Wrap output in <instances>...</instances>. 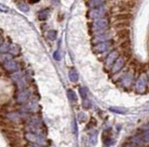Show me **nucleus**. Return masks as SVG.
I'll use <instances>...</instances> for the list:
<instances>
[{
	"label": "nucleus",
	"mask_w": 149,
	"mask_h": 147,
	"mask_svg": "<svg viewBox=\"0 0 149 147\" xmlns=\"http://www.w3.org/2000/svg\"><path fill=\"white\" fill-rule=\"evenodd\" d=\"M137 89L138 90H144V86H145V78L143 76V77H141L138 80V82H137Z\"/></svg>",
	"instance_id": "obj_13"
},
{
	"label": "nucleus",
	"mask_w": 149,
	"mask_h": 147,
	"mask_svg": "<svg viewBox=\"0 0 149 147\" xmlns=\"http://www.w3.org/2000/svg\"><path fill=\"white\" fill-rule=\"evenodd\" d=\"M108 35H106V34H103V35H100V36H98L95 38V42H102V43H103V42H106L108 40Z\"/></svg>",
	"instance_id": "obj_17"
},
{
	"label": "nucleus",
	"mask_w": 149,
	"mask_h": 147,
	"mask_svg": "<svg viewBox=\"0 0 149 147\" xmlns=\"http://www.w3.org/2000/svg\"><path fill=\"white\" fill-rule=\"evenodd\" d=\"M80 94H81V97H82V98H86L87 94H86V91L84 88H81L80 89Z\"/></svg>",
	"instance_id": "obj_23"
},
{
	"label": "nucleus",
	"mask_w": 149,
	"mask_h": 147,
	"mask_svg": "<svg viewBox=\"0 0 149 147\" xmlns=\"http://www.w3.org/2000/svg\"><path fill=\"white\" fill-rule=\"evenodd\" d=\"M5 67H7V70H16L17 65H16V63H15L14 61L10 60V61L5 62Z\"/></svg>",
	"instance_id": "obj_14"
},
{
	"label": "nucleus",
	"mask_w": 149,
	"mask_h": 147,
	"mask_svg": "<svg viewBox=\"0 0 149 147\" xmlns=\"http://www.w3.org/2000/svg\"><path fill=\"white\" fill-rule=\"evenodd\" d=\"M49 15V9H42L38 12V19L40 20H45L48 19Z\"/></svg>",
	"instance_id": "obj_11"
},
{
	"label": "nucleus",
	"mask_w": 149,
	"mask_h": 147,
	"mask_svg": "<svg viewBox=\"0 0 149 147\" xmlns=\"http://www.w3.org/2000/svg\"><path fill=\"white\" fill-rule=\"evenodd\" d=\"M101 5H102V0H91L90 2V7H92V8L100 7Z\"/></svg>",
	"instance_id": "obj_15"
},
{
	"label": "nucleus",
	"mask_w": 149,
	"mask_h": 147,
	"mask_svg": "<svg viewBox=\"0 0 149 147\" xmlns=\"http://www.w3.org/2000/svg\"><path fill=\"white\" fill-rule=\"evenodd\" d=\"M117 55H118V52H117V50L113 51L112 53L108 55L107 59H106V65H107V66L112 65L113 63H114V61L116 60V58H117Z\"/></svg>",
	"instance_id": "obj_7"
},
{
	"label": "nucleus",
	"mask_w": 149,
	"mask_h": 147,
	"mask_svg": "<svg viewBox=\"0 0 149 147\" xmlns=\"http://www.w3.org/2000/svg\"><path fill=\"white\" fill-rule=\"evenodd\" d=\"M105 9H103V7H97V8H93L91 12L89 13V16L91 19H100L101 17H103Z\"/></svg>",
	"instance_id": "obj_2"
},
{
	"label": "nucleus",
	"mask_w": 149,
	"mask_h": 147,
	"mask_svg": "<svg viewBox=\"0 0 149 147\" xmlns=\"http://www.w3.org/2000/svg\"><path fill=\"white\" fill-rule=\"evenodd\" d=\"M48 39H49L50 41H54L57 38V31H49L47 34Z\"/></svg>",
	"instance_id": "obj_16"
},
{
	"label": "nucleus",
	"mask_w": 149,
	"mask_h": 147,
	"mask_svg": "<svg viewBox=\"0 0 149 147\" xmlns=\"http://www.w3.org/2000/svg\"><path fill=\"white\" fill-rule=\"evenodd\" d=\"M68 96L69 98L71 99L72 101H76V94L72 91V90H69L68 91Z\"/></svg>",
	"instance_id": "obj_18"
},
{
	"label": "nucleus",
	"mask_w": 149,
	"mask_h": 147,
	"mask_svg": "<svg viewBox=\"0 0 149 147\" xmlns=\"http://www.w3.org/2000/svg\"><path fill=\"white\" fill-rule=\"evenodd\" d=\"M135 7V1H127V0H123L119 4V7L122 10H130L132 8Z\"/></svg>",
	"instance_id": "obj_3"
},
{
	"label": "nucleus",
	"mask_w": 149,
	"mask_h": 147,
	"mask_svg": "<svg viewBox=\"0 0 149 147\" xmlns=\"http://www.w3.org/2000/svg\"><path fill=\"white\" fill-rule=\"evenodd\" d=\"M130 27V21L125 20V21H117L115 25V28L117 30H124Z\"/></svg>",
	"instance_id": "obj_9"
},
{
	"label": "nucleus",
	"mask_w": 149,
	"mask_h": 147,
	"mask_svg": "<svg viewBox=\"0 0 149 147\" xmlns=\"http://www.w3.org/2000/svg\"><path fill=\"white\" fill-rule=\"evenodd\" d=\"M111 111H114V112H117V113H121L124 114L126 113V110H121V109H116V107H111Z\"/></svg>",
	"instance_id": "obj_21"
},
{
	"label": "nucleus",
	"mask_w": 149,
	"mask_h": 147,
	"mask_svg": "<svg viewBox=\"0 0 149 147\" xmlns=\"http://www.w3.org/2000/svg\"><path fill=\"white\" fill-rule=\"evenodd\" d=\"M0 8H1V10H2V11H7V9H8V8H7V7H6L4 5H0Z\"/></svg>",
	"instance_id": "obj_25"
},
{
	"label": "nucleus",
	"mask_w": 149,
	"mask_h": 147,
	"mask_svg": "<svg viewBox=\"0 0 149 147\" xmlns=\"http://www.w3.org/2000/svg\"><path fill=\"white\" fill-rule=\"evenodd\" d=\"M130 30L128 29H124V30H119V31H117V39L118 40H128V39L130 38Z\"/></svg>",
	"instance_id": "obj_4"
},
{
	"label": "nucleus",
	"mask_w": 149,
	"mask_h": 147,
	"mask_svg": "<svg viewBox=\"0 0 149 147\" xmlns=\"http://www.w3.org/2000/svg\"><path fill=\"white\" fill-rule=\"evenodd\" d=\"M16 5H17L18 8H19L21 11H22V12H27V11L29 10V7H28V5H27L24 1H18V2L16 3Z\"/></svg>",
	"instance_id": "obj_10"
},
{
	"label": "nucleus",
	"mask_w": 149,
	"mask_h": 147,
	"mask_svg": "<svg viewBox=\"0 0 149 147\" xmlns=\"http://www.w3.org/2000/svg\"><path fill=\"white\" fill-rule=\"evenodd\" d=\"M30 2H32V3H37V2H38L39 0H29Z\"/></svg>",
	"instance_id": "obj_26"
},
{
	"label": "nucleus",
	"mask_w": 149,
	"mask_h": 147,
	"mask_svg": "<svg viewBox=\"0 0 149 147\" xmlns=\"http://www.w3.org/2000/svg\"><path fill=\"white\" fill-rule=\"evenodd\" d=\"M0 49H1V52H2V53H5V52H7V46H6V44H2Z\"/></svg>",
	"instance_id": "obj_24"
},
{
	"label": "nucleus",
	"mask_w": 149,
	"mask_h": 147,
	"mask_svg": "<svg viewBox=\"0 0 149 147\" xmlns=\"http://www.w3.org/2000/svg\"><path fill=\"white\" fill-rule=\"evenodd\" d=\"M132 18V14L130 13H120L116 16V19L117 21H125V20H129Z\"/></svg>",
	"instance_id": "obj_8"
},
{
	"label": "nucleus",
	"mask_w": 149,
	"mask_h": 147,
	"mask_svg": "<svg viewBox=\"0 0 149 147\" xmlns=\"http://www.w3.org/2000/svg\"><path fill=\"white\" fill-rule=\"evenodd\" d=\"M11 55H3V58H2V59H3V62L5 63V62H7V61H10V60H11Z\"/></svg>",
	"instance_id": "obj_20"
},
{
	"label": "nucleus",
	"mask_w": 149,
	"mask_h": 147,
	"mask_svg": "<svg viewBox=\"0 0 149 147\" xmlns=\"http://www.w3.org/2000/svg\"><path fill=\"white\" fill-rule=\"evenodd\" d=\"M109 46H110V44H109V43H107V42L100 43L99 44H97V46H95L94 50H95V52H97V53H103V52H105V51L109 48Z\"/></svg>",
	"instance_id": "obj_5"
},
{
	"label": "nucleus",
	"mask_w": 149,
	"mask_h": 147,
	"mask_svg": "<svg viewBox=\"0 0 149 147\" xmlns=\"http://www.w3.org/2000/svg\"><path fill=\"white\" fill-rule=\"evenodd\" d=\"M94 29L96 31H104L106 28L108 27V20L106 19H100L96 20L94 22Z\"/></svg>",
	"instance_id": "obj_1"
},
{
	"label": "nucleus",
	"mask_w": 149,
	"mask_h": 147,
	"mask_svg": "<svg viewBox=\"0 0 149 147\" xmlns=\"http://www.w3.org/2000/svg\"><path fill=\"white\" fill-rule=\"evenodd\" d=\"M121 48H125V49H127L130 47V41H129V39L128 40H125L124 43H121Z\"/></svg>",
	"instance_id": "obj_19"
},
{
	"label": "nucleus",
	"mask_w": 149,
	"mask_h": 147,
	"mask_svg": "<svg viewBox=\"0 0 149 147\" xmlns=\"http://www.w3.org/2000/svg\"><path fill=\"white\" fill-rule=\"evenodd\" d=\"M69 79L70 81L73 82H77L78 80V74L75 70H71L69 71Z\"/></svg>",
	"instance_id": "obj_12"
},
{
	"label": "nucleus",
	"mask_w": 149,
	"mask_h": 147,
	"mask_svg": "<svg viewBox=\"0 0 149 147\" xmlns=\"http://www.w3.org/2000/svg\"><path fill=\"white\" fill-rule=\"evenodd\" d=\"M127 1H136V0H127Z\"/></svg>",
	"instance_id": "obj_27"
},
{
	"label": "nucleus",
	"mask_w": 149,
	"mask_h": 147,
	"mask_svg": "<svg viewBox=\"0 0 149 147\" xmlns=\"http://www.w3.org/2000/svg\"><path fill=\"white\" fill-rule=\"evenodd\" d=\"M53 56L56 60H60V59H61V55H60V53H59V51H55V52H54Z\"/></svg>",
	"instance_id": "obj_22"
},
{
	"label": "nucleus",
	"mask_w": 149,
	"mask_h": 147,
	"mask_svg": "<svg viewBox=\"0 0 149 147\" xmlns=\"http://www.w3.org/2000/svg\"><path fill=\"white\" fill-rule=\"evenodd\" d=\"M125 64V58L124 56H120L117 61H116L115 65L113 67V72H117L124 66Z\"/></svg>",
	"instance_id": "obj_6"
}]
</instances>
